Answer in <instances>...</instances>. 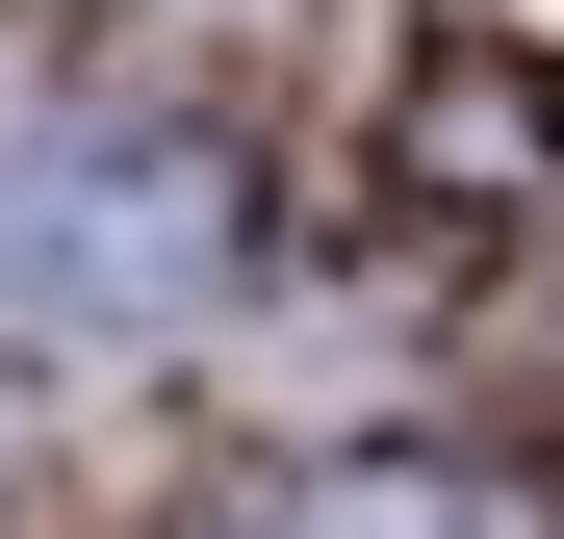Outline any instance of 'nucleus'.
Masks as SVG:
<instances>
[{"label": "nucleus", "mask_w": 564, "mask_h": 539, "mask_svg": "<svg viewBox=\"0 0 564 539\" xmlns=\"http://www.w3.org/2000/svg\"><path fill=\"white\" fill-rule=\"evenodd\" d=\"M231 231L257 206H231L206 129H77V154L0 180V309H26V334H180L231 283Z\"/></svg>", "instance_id": "f257e3e1"}, {"label": "nucleus", "mask_w": 564, "mask_h": 539, "mask_svg": "<svg viewBox=\"0 0 564 539\" xmlns=\"http://www.w3.org/2000/svg\"><path fill=\"white\" fill-rule=\"evenodd\" d=\"M386 129H411V206H539V180H564V154H539L564 77H539V52H411Z\"/></svg>", "instance_id": "f03ea898"}, {"label": "nucleus", "mask_w": 564, "mask_h": 539, "mask_svg": "<svg viewBox=\"0 0 564 539\" xmlns=\"http://www.w3.org/2000/svg\"><path fill=\"white\" fill-rule=\"evenodd\" d=\"M206 539H462L436 488H386V463H334V488H257V514H206Z\"/></svg>", "instance_id": "7ed1b4c3"}]
</instances>
